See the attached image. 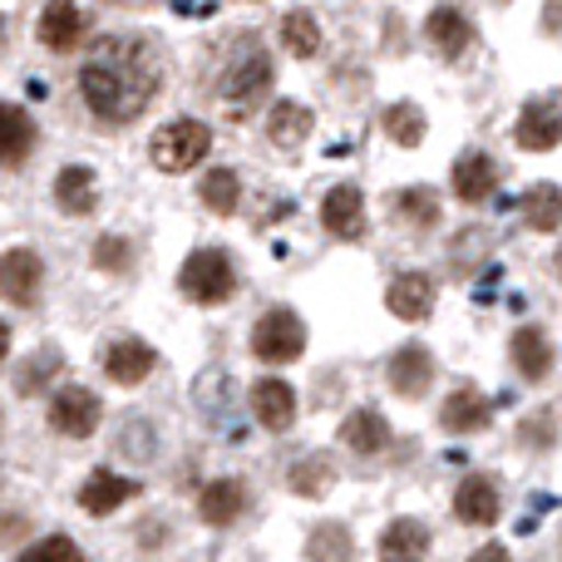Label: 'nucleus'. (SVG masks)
Returning a JSON list of instances; mask_svg holds the SVG:
<instances>
[{"label":"nucleus","instance_id":"nucleus-6","mask_svg":"<svg viewBox=\"0 0 562 562\" xmlns=\"http://www.w3.org/2000/svg\"><path fill=\"white\" fill-rule=\"evenodd\" d=\"M99 419H104V405H99V395L85 385H65L49 400V425L69 439H89L99 429Z\"/></svg>","mask_w":562,"mask_h":562},{"label":"nucleus","instance_id":"nucleus-5","mask_svg":"<svg viewBox=\"0 0 562 562\" xmlns=\"http://www.w3.org/2000/svg\"><path fill=\"white\" fill-rule=\"evenodd\" d=\"M301 350H306V326H301L296 311L277 306L252 326V356L267 360V366H286Z\"/></svg>","mask_w":562,"mask_h":562},{"label":"nucleus","instance_id":"nucleus-12","mask_svg":"<svg viewBox=\"0 0 562 562\" xmlns=\"http://www.w3.org/2000/svg\"><path fill=\"white\" fill-rule=\"evenodd\" d=\"M385 380L400 400H419L429 390V380H435V356L419 346H400L385 366Z\"/></svg>","mask_w":562,"mask_h":562},{"label":"nucleus","instance_id":"nucleus-21","mask_svg":"<svg viewBox=\"0 0 562 562\" xmlns=\"http://www.w3.org/2000/svg\"><path fill=\"white\" fill-rule=\"evenodd\" d=\"M252 415L262 419V429H291V419H296V390L286 385V380H257L252 385Z\"/></svg>","mask_w":562,"mask_h":562},{"label":"nucleus","instance_id":"nucleus-16","mask_svg":"<svg viewBox=\"0 0 562 562\" xmlns=\"http://www.w3.org/2000/svg\"><path fill=\"white\" fill-rule=\"evenodd\" d=\"M247 484L243 479H213V484L203 488V498H198V514H203V524L213 528H233L237 518L247 514Z\"/></svg>","mask_w":562,"mask_h":562},{"label":"nucleus","instance_id":"nucleus-13","mask_svg":"<svg viewBox=\"0 0 562 562\" xmlns=\"http://www.w3.org/2000/svg\"><path fill=\"white\" fill-rule=\"evenodd\" d=\"M425 40L439 49V59H464L469 55V45H474V25H469V15H459L454 5H439V10H429V20H425Z\"/></svg>","mask_w":562,"mask_h":562},{"label":"nucleus","instance_id":"nucleus-37","mask_svg":"<svg viewBox=\"0 0 562 562\" xmlns=\"http://www.w3.org/2000/svg\"><path fill=\"white\" fill-rule=\"evenodd\" d=\"M469 562H514V553H508V548H498V543H484Z\"/></svg>","mask_w":562,"mask_h":562},{"label":"nucleus","instance_id":"nucleus-8","mask_svg":"<svg viewBox=\"0 0 562 562\" xmlns=\"http://www.w3.org/2000/svg\"><path fill=\"white\" fill-rule=\"evenodd\" d=\"M514 138H518V148H528V154L558 148L562 144V104L558 99H528L518 124H514Z\"/></svg>","mask_w":562,"mask_h":562},{"label":"nucleus","instance_id":"nucleus-3","mask_svg":"<svg viewBox=\"0 0 562 562\" xmlns=\"http://www.w3.org/2000/svg\"><path fill=\"white\" fill-rule=\"evenodd\" d=\"M178 286H183V296L198 301V306H223L237 291L233 257H227L223 247H198L183 262V272H178Z\"/></svg>","mask_w":562,"mask_h":562},{"label":"nucleus","instance_id":"nucleus-23","mask_svg":"<svg viewBox=\"0 0 562 562\" xmlns=\"http://www.w3.org/2000/svg\"><path fill=\"white\" fill-rule=\"evenodd\" d=\"M429 558V528L419 518H395L380 533V562H425Z\"/></svg>","mask_w":562,"mask_h":562},{"label":"nucleus","instance_id":"nucleus-38","mask_svg":"<svg viewBox=\"0 0 562 562\" xmlns=\"http://www.w3.org/2000/svg\"><path fill=\"white\" fill-rule=\"evenodd\" d=\"M5 350H10V330L0 326V366H5Z\"/></svg>","mask_w":562,"mask_h":562},{"label":"nucleus","instance_id":"nucleus-11","mask_svg":"<svg viewBox=\"0 0 562 562\" xmlns=\"http://www.w3.org/2000/svg\"><path fill=\"white\" fill-rule=\"evenodd\" d=\"M488 419H494V400L474 385H459L454 395L439 405V425H445L449 435H479V429H488Z\"/></svg>","mask_w":562,"mask_h":562},{"label":"nucleus","instance_id":"nucleus-31","mask_svg":"<svg viewBox=\"0 0 562 562\" xmlns=\"http://www.w3.org/2000/svg\"><path fill=\"white\" fill-rule=\"evenodd\" d=\"M330 479H336V469H330V459H326V454H306V459H301V464L286 474V484L296 488L301 498H321V494H326V488H330Z\"/></svg>","mask_w":562,"mask_h":562},{"label":"nucleus","instance_id":"nucleus-18","mask_svg":"<svg viewBox=\"0 0 562 562\" xmlns=\"http://www.w3.org/2000/svg\"><path fill=\"white\" fill-rule=\"evenodd\" d=\"M449 188H454L459 203H488L498 188V168L488 154H464L454 164V173H449Z\"/></svg>","mask_w":562,"mask_h":562},{"label":"nucleus","instance_id":"nucleus-32","mask_svg":"<svg viewBox=\"0 0 562 562\" xmlns=\"http://www.w3.org/2000/svg\"><path fill=\"white\" fill-rule=\"evenodd\" d=\"M380 124H385V134L395 138L400 148H415L419 138H425V114H419L415 104H390Z\"/></svg>","mask_w":562,"mask_h":562},{"label":"nucleus","instance_id":"nucleus-35","mask_svg":"<svg viewBox=\"0 0 562 562\" xmlns=\"http://www.w3.org/2000/svg\"><path fill=\"white\" fill-rule=\"evenodd\" d=\"M94 262L109 267V272H128V262H134V247H128L124 237H99V243H94Z\"/></svg>","mask_w":562,"mask_h":562},{"label":"nucleus","instance_id":"nucleus-2","mask_svg":"<svg viewBox=\"0 0 562 562\" xmlns=\"http://www.w3.org/2000/svg\"><path fill=\"white\" fill-rule=\"evenodd\" d=\"M272 55L257 35H237V45L227 49L223 75H217V104H223L227 119H247L262 109V99L272 94Z\"/></svg>","mask_w":562,"mask_h":562},{"label":"nucleus","instance_id":"nucleus-39","mask_svg":"<svg viewBox=\"0 0 562 562\" xmlns=\"http://www.w3.org/2000/svg\"><path fill=\"white\" fill-rule=\"evenodd\" d=\"M553 267H558V281H562V247H558V257H553Z\"/></svg>","mask_w":562,"mask_h":562},{"label":"nucleus","instance_id":"nucleus-7","mask_svg":"<svg viewBox=\"0 0 562 562\" xmlns=\"http://www.w3.org/2000/svg\"><path fill=\"white\" fill-rule=\"evenodd\" d=\"M321 227L340 243H360L366 237V198H360L356 183H340L321 198Z\"/></svg>","mask_w":562,"mask_h":562},{"label":"nucleus","instance_id":"nucleus-28","mask_svg":"<svg viewBox=\"0 0 562 562\" xmlns=\"http://www.w3.org/2000/svg\"><path fill=\"white\" fill-rule=\"evenodd\" d=\"M340 439H346V449H356V454H380V449L390 445V429L375 409H356V415L340 425Z\"/></svg>","mask_w":562,"mask_h":562},{"label":"nucleus","instance_id":"nucleus-10","mask_svg":"<svg viewBox=\"0 0 562 562\" xmlns=\"http://www.w3.org/2000/svg\"><path fill=\"white\" fill-rule=\"evenodd\" d=\"M504 514V498H498V484L488 474H469L464 484L454 488V518L469 528H488Z\"/></svg>","mask_w":562,"mask_h":562},{"label":"nucleus","instance_id":"nucleus-4","mask_svg":"<svg viewBox=\"0 0 562 562\" xmlns=\"http://www.w3.org/2000/svg\"><path fill=\"white\" fill-rule=\"evenodd\" d=\"M207 148H213V128L198 124V119H173V124H164L154 134L148 158L164 173H188V168H198L207 158Z\"/></svg>","mask_w":562,"mask_h":562},{"label":"nucleus","instance_id":"nucleus-25","mask_svg":"<svg viewBox=\"0 0 562 562\" xmlns=\"http://www.w3.org/2000/svg\"><path fill=\"white\" fill-rule=\"evenodd\" d=\"M311 109L306 104H296V99H281V104H272V114H267V138H272L277 148H301L311 138Z\"/></svg>","mask_w":562,"mask_h":562},{"label":"nucleus","instance_id":"nucleus-29","mask_svg":"<svg viewBox=\"0 0 562 562\" xmlns=\"http://www.w3.org/2000/svg\"><path fill=\"white\" fill-rule=\"evenodd\" d=\"M281 45H286L296 59H316L321 55L316 15H311V10H286V20H281Z\"/></svg>","mask_w":562,"mask_h":562},{"label":"nucleus","instance_id":"nucleus-26","mask_svg":"<svg viewBox=\"0 0 562 562\" xmlns=\"http://www.w3.org/2000/svg\"><path fill=\"white\" fill-rule=\"evenodd\" d=\"M518 213H524V223L533 227V233H553V227H562V188L558 183L528 188L524 203H518Z\"/></svg>","mask_w":562,"mask_h":562},{"label":"nucleus","instance_id":"nucleus-33","mask_svg":"<svg viewBox=\"0 0 562 562\" xmlns=\"http://www.w3.org/2000/svg\"><path fill=\"white\" fill-rule=\"evenodd\" d=\"M311 562H350V533L340 524H321L311 533Z\"/></svg>","mask_w":562,"mask_h":562},{"label":"nucleus","instance_id":"nucleus-14","mask_svg":"<svg viewBox=\"0 0 562 562\" xmlns=\"http://www.w3.org/2000/svg\"><path fill=\"white\" fill-rule=\"evenodd\" d=\"M104 375L114 380V385H144L148 375H154V366H158V356L144 346V340H134V336H124V340H114V346L104 350Z\"/></svg>","mask_w":562,"mask_h":562},{"label":"nucleus","instance_id":"nucleus-22","mask_svg":"<svg viewBox=\"0 0 562 562\" xmlns=\"http://www.w3.org/2000/svg\"><path fill=\"white\" fill-rule=\"evenodd\" d=\"M128 498H138V484H134V479H124V474H109V469H99V474L79 488V508H85V514H94V518L124 508Z\"/></svg>","mask_w":562,"mask_h":562},{"label":"nucleus","instance_id":"nucleus-17","mask_svg":"<svg viewBox=\"0 0 562 562\" xmlns=\"http://www.w3.org/2000/svg\"><path fill=\"white\" fill-rule=\"evenodd\" d=\"M30 154H35V119L0 99V168H20Z\"/></svg>","mask_w":562,"mask_h":562},{"label":"nucleus","instance_id":"nucleus-1","mask_svg":"<svg viewBox=\"0 0 562 562\" xmlns=\"http://www.w3.org/2000/svg\"><path fill=\"white\" fill-rule=\"evenodd\" d=\"M164 89V59L154 40L104 35L79 69V94L99 124H134Z\"/></svg>","mask_w":562,"mask_h":562},{"label":"nucleus","instance_id":"nucleus-30","mask_svg":"<svg viewBox=\"0 0 562 562\" xmlns=\"http://www.w3.org/2000/svg\"><path fill=\"white\" fill-rule=\"evenodd\" d=\"M395 217L405 227H435L439 223V198L429 193V188H405V193H395Z\"/></svg>","mask_w":562,"mask_h":562},{"label":"nucleus","instance_id":"nucleus-15","mask_svg":"<svg viewBox=\"0 0 562 562\" xmlns=\"http://www.w3.org/2000/svg\"><path fill=\"white\" fill-rule=\"evenodd\" d=\"M35 35H40V45H45V49L65 55V49H75L79 35H85V15H79L75 0H45Z\"/></svg>","mask_w":562,"mask_h":562},{"label":"nucleus","instance_id":"nucleus-24","mask_svg":"<svg viewBox=\"0 0 562 562\" xmlns=\"http://www.w3.org/2000/svg\"><path fill=\"white\" fill-rule=\"evenodd\" d=\"M508 356H514V370L524 380H548V370H553V346L538 326H518L508 340Z\"/></svg>","mask_w":562,"mask_h":562},{"label":"nucleus","instance_id":"nucleus-34","mask_svg":"<svg viewBox=\"0 0 562 562\" xmlns=\"http://www.w3.org/2000/svg\"><path fill=\"white\" fill-rule=\"evenodd\" d=\"M20 562H85V553H79V548L69 543L65 533H55V538H45V543L30 548V553L20 558Z\"/></svg>","mask_w":562,"mask_h":562},{"label":"nucleus","instance_id":"nucleus-19","mask_svg":"<svg viewBox=\"0 0 562 562\" xmlns=\"http://www.w3.org/2000/svg\"><path fill=\"white\" fill-rule=\"evenodd\" d=\"M385 306H390V316H400V321H425L429 311H435V281L425 272L395 277L385 291Z\"/></svg>","mask_w":562,"mask_h":562},{"label":"nucleus","instance_id":"nucleus-27","mask_svg":"<svg viewBox=\"0 0 562 562\" xmlns=\"http://www.w3.org/2000/svg\"><path fill=\"white\" fill-rule=\"evenodd\" d=\"M198 198H203L207 213L233 217V213H237V203H243V178H237L233 168H213V173H207L203 183H198Z\"/></svg>","mask_w":562,"mask_h":562},{"label":"nucleus","instance_id":"nucleus-36","mask_svg":"<svg viewBox=\"0 0 562 562\" xmlns=\"http://www.w3.org/2000/svg\"><path fill=\"white\" fill-rule=\"evenodd\" d=\"M543 30L553 40H562V0H548V10H543Z\"/></svg>","mask_w":562,"mask_h":562},{"label":"nucleus","instance_id":"nucleus-20","mask_svg":"<svg viewBox=\"0 0 562 562\" xmlns=\"http://www.w3.org/2000/svg\"><path fill=\"white\" fill-rule=\"evenodd\" d=\"M55 203L65 207L69 217H89V213H94V207H99V178H94V168H85V164L59 168Z\"/></svg>","mask_w":562,"mask_h":562},{"label":"nucleus","instance_id":"nucleus-9","mask_svg":"<svg viewBox=\"0 0 562 562\" xmlns=\"http://www.w3.org/2000/svg\"><path fill=\"white\" fill-rule=\"evenodd\" d=\"M40 286H45V262L25 247L0 257V296L15 301V306H35L40 301Z\"/></svg>","mask_w":562,"mask_h":562}]
</instances>
